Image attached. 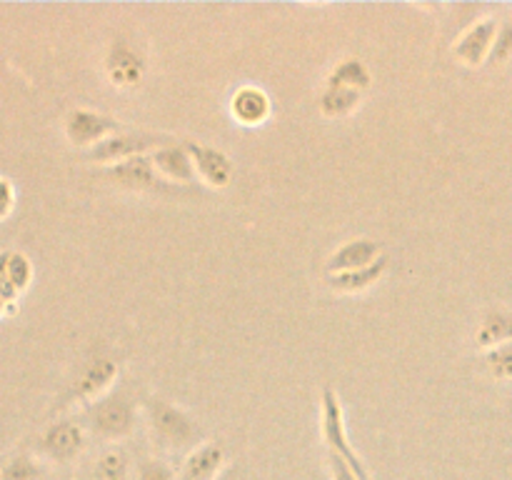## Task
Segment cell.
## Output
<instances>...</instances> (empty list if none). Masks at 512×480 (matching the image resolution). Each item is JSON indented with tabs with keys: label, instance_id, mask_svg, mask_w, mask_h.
Wrapping results in <instances>:
<instances>
[{
	"label": "cell",
	"instance_id": "cell-26",
	"mask_svg": "<svg viewBox=\"0 0 512 480\" xmlns=\"http://www.w3.org/2000/svg\"><path fill=\"white\" fill-rule=\"evenodd\" d=\"M328 470H330V480H360V475L335 453H328Z\"/></svg>",
	"mask_w": 512,
	"mask_h": 480
},
{
	"label": "cell",
	"instance_id": "cell-7",
	"mask_svg": "<svg viewBox=\"0 0 512 480\" xmlns=\"http://www.w3.org/2000/svg\"><path fill=\"white\" fill-rule=\"evenodd\" d=\"M498 33L500 20L495 15H485V18L473 20L468 28H463V33L450 45V53L465 68H483L490 60V55H493Z\"/></svg>",
	"mask_w": 512,
	"mask_h": 480
},
{
	"label": "cell",
	"instance_id": "cell-18",
	"mask_svg": "<svg viewBox=\"0 0 512 480\" xmlns=\"http://www.w3.org/2000/svg\"><path fill=\"white\" fill-rule=\"evenodd\" d=\"M475 348L490 350L498 345L512 343V310L508 308H488L483 318L478 320V328L473 333Z\"/></svg>",
	"mask_w": 512,
	"mask_h": 480
},
{
	"label": "cell",
	"instance_id": "cell-4",
	"mask_svg": "<svg viewBox=\"0 0 512 480\" xmlns=\"http://www.w3.org/2000/svg\"><path fill=\"white\" fill-rule=\"evenodd\" d=\"M98 175L105 183L113 185V188L128 190V193L158 195V198H173V195L188 193V188H178V185L165 183L158 175V170H155L150 155H140V158H130L123 160V163L100 168Z\"/></svg>",
	"mask_w": 512,
	"mask_h": 480
},
{
	"label": "cell",
	"instance_id": "cell-19",
	"mask_svg": "<svg viewBox=\"0 0 512 480\" xmlns=\"http://www.w3.org/2000/svg\"><path fill=\"white\" fill-rule=\"evenodd\" d=\"M373 85V73L363 58H343L325 75V88H348L365 93Z\"/></svg>",
	"mask_w": 512,
	"mask_h": 480
},
{
	"label": "cell",
	"instance_id": "cell-25",
	"mask_svg": "<svg viewBox=\"0 0 512 480\" xmlns=\"http://www.w3.org/2000/svg\"><path fill=\"white\" fill-rule=\"evenodd\" d=\"M510 58H512V8L508 18L500 20V33H498V40H495L493 55H490L488 63L503 65L508 63Z\"/></svg>",
	"mask_w": 512,
	"mask_h": 480
},
{
	"label": "cell",
	"instance_id": "cell-9",
	"mask_svg": "<svg viewBox=\"0 0 512 480\" xmlns=\"http://www.w3.org/2000/svg\"><path fill=\"white\" fill-rule=\"evenodd\" d=\"M88 445V430L80 420H53L38 438V453L53 463H73Z\"/></svg>",
	"mask_w": 512,
	"mask_h": 480
},
{
	"label": "cell",
	"instance_id": "cell-15",
	"mask_svg": "<svg viewBox=\"0 0 512 480\" xmlns=\"http://www.w3.org/2000/svg\"><path fill=\"white\" fill-rule=\"evenodd\" d=\"M155 170H158L160 178L170 185H178V188H190L195 183V168L193 160H190L188 150L183 143H170L158 148L155 153H150Z\"/></svg>",
	"mask_w": 512,
	"mask_h": 480
},
{
	"label": "cell",
	"instance_id": "cell-22",
	"mask_svg": "<svg viewBox=\"0 0 512 480\" xmlns=\"http://www.w3.org/2000/svg\"><path fill=\"white\" fill-rule=\"evenodd\" d=\"M480 363H483V370L493 380H500V383H512V343L483 350V355H480Z\"/></svg>",
	"mask_w": 512,
	"mask_h": 480
},
{
	"label": "cell",
	"instance_id": "cell-10",
	"mask_svg": "<svg viewBox=\"0 0 512 480\" xmlns=\"http://www.w3.org/2000/svg\"><path fill=\"white\" fill-rule=\"evenodd\" d=\"M103 73L113 88L118 90H135L145 80L148 73V63H145L143 53L128 40H113L105 50L103 58Z\"/></svg>",
	"mask_w": 512,
	"mask_h": 480
},
{
	"label": "cell",
	"instance_id": "cell-28",
	"mask_svg": "<svg viewBox=\"0 0 512 480\" xmlns=\"http://www.w3.org/2000/svg\"><path fill=\"white\" fill-rule=\"evenodd\" d=\"M218 480H238V465H228V468L218 475Z\"/></svg>",
	"mask_w": 512,
	"mask_h": 480
},
{
	"label": "cell",
	"instance_id": "cell-24",
	"mask_svg": "<svg viewBox=\"0 0 512 480\" xmlns=\"http://www.w3.org/2000/svg\"><path fill=\"white\" fill-rule=\"evenodd\" d=\"M133 480H178L175 470L168 460L163 458H143L135 468Z\"/></svg>",
	"mask_w": 512,
	"mask_h": 480
},
{
	"label": "cell",
	"instance_id": "cell-8",
	"mask_svg": "<svg viewBox=\"0 0 512 480\" xmlns=\"http://www.w3.org/2000/svg\"><path fill=\"white\" fill-rule=\"evenodd\" d=\"M123 123L113 115H105L98 113V110H90V108H73L68 115H65V123H63V133L68 138V143L73 148H80L88 153L90 148H95L98 143H103L105 138L110 135L120 133Z\"/></svg>",
	"mask_w": 512,
	"mask_h": 480
},
{
	"label": "cell",
	"instance_id": "cell-5",
	"mask_svg": "<svg viewBox=\"0 0 512 480\" xmlns=\"http://www.w3.org/2000/svg\"><path fill=\"white\" fill-rule=\"evenodd\" d=\"M120 378V360L110 358V355H98L80 365L75 378L70 380L68 390L60 395V403L55 405L58 410L68 408V405H90L100 400L103 395L113 393V385Z\"/></svg>",
	"mask_w": 512,
	"mask_h": 480
},
{
	"label": "cell",
	"instance_id": "cell-16",
	"mask_svg": "<svg viewBox=\"0 0 512 480\" xmlns=\"http://www.w3.org/2000/svg\"><path fill=\"white\" fill-rule=\"evenodd\" d=\"M225 470V448L218 440L198 445L185 455L180 465L178 480H218V475Z\"/></svg>",
	"mask_w": 512,
	"mask_h": 480
},
{
	"label": "cell",
	"instance_id": "cell-1",
	"mask_svg": "<svg viewBox=\"0 0 512 480\" xmlns=\"http://www.w3.org/2000/svg\"><path fill=\"white\" fill-rule=\"evenodd\" d=\"M145 425H148L150 440L158 450L165 453H185L203 445V425L193 418L185 408L170 403L163 395H145L140 403Z\"/></svg>",
	"mask_w": 512,
	"mask_h": 480
},
{
	"label": "cell",
	"instance_id": "cell-21",
	"mask_svg": "<svg viewBox=\"0 0 512 480\" xmlns=\"http://www.w3.org/2000/svg\"><path fill=\"white\" fill-rule=\"evenodd\" d=\"M93 480H130V455L128 450L120 445H108L100 450L95 458L93 470H90Z\"/></svg>",
	"mask_w": 512,
	"mask_h": 480
},
{
	"label": "cell",
	"instance_id": "cell-23",
	"mask_svg": "<svg viewBox=\"0 0 512 480\" xmlns=\"http://www.w3.org/2000/svg\"><path fill=\"white\" fill-rule=\"evenodd\" d=\"M40 475H43V468L30 455L20 453L0 460V480H38Z\"/></svg>",
	"mask_w": 512,
	"mask_h": 480
},
{
	"label": "cell",
	"instance_id": "cell-11",
	"mask_svg": "<svg viewBox=\"0 0 512 480\" xmlns=\"http://www.w3.org/2000/svg\"><path fill=\"white\" fill-rule=\"evenodd\" d=\"M185 150H188L190 160H193L195 178L203 185L213 190H225L233 185L235 180V163L225 150L215 148V145L200 143V140H185Z\"/></svg>",
	"mask_w": 512,
	"mask_h": 480
},
{
	"label": "cell",
	"instance_id": "cell-3",
	"mask_svg": "<svg viewBox=\"0 0 512 480\" xmlns=\"http://www.w3.org/2000/svg\"><path fill=\"white\" fill-rule=\"evenodd\" d=\"M320 435H323V443L328 448V453L340 455L360 475V480H373L363 455L358 453V448H355L348 435L340 395L330 385H325L323 393H320Z\"/></svg>",
	"mask_w": 512,
	"mask_h": 480
},
{
	"label": "cell",
	"instance_id": "cell-2",
	"mask_svg": "<svg viewBox=\"0 0 512 480\" xmlns=\"http://www.w3.org/2000/svg\"><path fill=\"white\" fill-rule=\"evenodd\" d=\"M138 415L140 408L133 395L125 393V390H113L95 403L85 405L80 423L95 438L118 445L120 440H128L135 433Z\"/></svg>",
	"mask_w": 512,
	"mask_h": 480
},
{
	"label": "cell",
	"instance_id": "cell-12",
	"mask_svg": "<svg viewBox=\"0 0 512 480\" xmlns=\"http://www.w3.org/2000/svg\"><path fill=\"white\" fill-rule=\"evenodd\" d=\"M33 283V263L20 250H0V315L15 313Z\"/></svg>",
	"mask_w": 512,
	"mask_h": 480
},
{
	"label": "cell",
	"instance_id": "cell-20",
	"mask_svg": "<svg viewBox=\"0 0 512 480\" xmlns=\"http://www.w3.org/2000/svg\"><path fill=\"white\" fill-rule=\"evenodd\" d=\"M363 103V93L358 90H348V88H325L318 98V108L325 118L330 120H340V118H350L355 110L360 108Z\"/></svg>",
	"mask_w": 512,
	"mask_h": 480
},
{
	"label": "cell",
	"instance_id": "cell-13",
	"mask_svg": "<svg viewBox=\"0 0 512 480\" xmlns=\"http://www.w3.org/2000/svg\"><path fill=\"white\" fill-rule=\"evenodd\" d=\"M385 255L383 243L375 238H350L343 245L333 250V253L325 258V275L335 273H350V270H360L365 265L375 263V260Z\"/></svg>",
	"mask_w": 512,
	"mask_h": 480
},
{
	"label": "cell",
	"instance_id": "cell-6",
	"mask_svg": "<svg viewBox=\"0 0 512 480\" xmlns=\"http://www.w3.org/2000/svg\"><path fill=\"white\" fill-rule=\"evenodd\" d=\"M170 143H178V140L168 133H155V130H120V133L110 135L103 143L90 148L85 153V160L93 165H100V168H108V165L123 163V160L155 153V150Z\"/></svg>",
	"mask_w": 512,
	"mask_h": 480
},
{
	"label": "cell",
	"instance_id": "cell-14",
	"mask_svg": "<svg viewBox=\"0 0 512 480\" xmlns=\"http://www.w3.org/2000/svg\"><path fill=\"white\" fill-rule=\"evenodd\" d=\"M230 115L243 128H260L273 115V100L260 85H240L230 95Z\"/></svg>",
	"mask_w": 512,
	"mask_h": 480
},
{
	"label": "cell",
	"instance_id": "cell-17",
	"mask_svg": "<svg viewBox=\"0 0 512 480\" xmlns=\"http://www.w3.org/2000/svg\"><path fill=\"white\" fill-rule=\"evenodd\" d=\"M388 270H390V258L388 255H380L375 263L365 265V268L360 270L325 275V285L338 295H358V293H365L368 288H373V285H378L380 280L388 275Z\"/></svg>",
	"mask_w": 512,
	"mask_h": 480
},
{
	"label": "cell",
	"instance_id": "cell-27",
	"mask_svg": "<svg viewBox=\"0 0 512 480\" xmlns=\"http://www.w3.org/2000/svg\"><path fill=\"white\" fill-rule=\"evenodd\" d=\"M15 208V185L8 178H0V220L8 218Z\"/></svg>",
	"mask_w": 512,
	"mask_h": 480
}]
</instances>
